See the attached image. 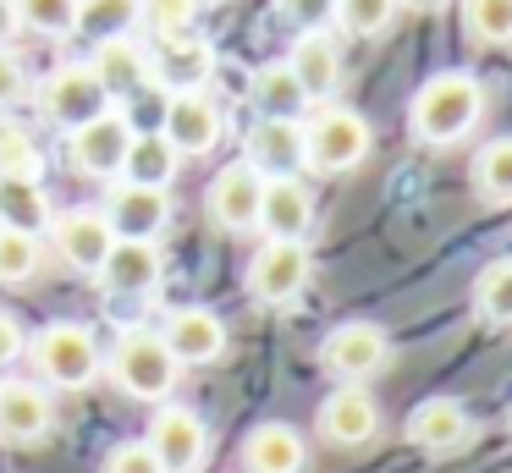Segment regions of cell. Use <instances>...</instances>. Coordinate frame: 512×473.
Returning <instances> with one entry per match:
<instances>
[{
	"mask_svg": "<svg viewBox=\"0 0 512 473\" xmlns=\"http://www.w3.org/2000/svg\"><path fill=\"white\" fill-rule=\"evenodd\" d=\"M243 468L248 473H303L309 468V440L292 424H281V418L254 424L243 435Z\"/></svg>",
	"mask_w": 512,
	"mask_h": 473,
	"instance_id": "obj_22",
	"label": "cell"
},
{
	"mask_svg": "<svg viewBox=\"0 0 512 473\" xmlns=\"http://www.w3.org/2000/svg\"><path fill=\"white\" fill-rule=\"evenodd\" d=\"M94 72V83L105 88V99H127L149 83V50L138 39H111L94 44V61H83Z\"/></svg>",
	"mask_w": 512,
	"mask_h": 473,
	"instance_id": "obj_24",
	"label": "cell"
},
{
	"mask_svg": "<svg viewBox=\"0 0 512 473\" xmlns=\"http://www.w3.org/2000/svg\"><path fill=\"white\" fill-rule=\"evenodd\" d=\"M160 341L171 347L177 369H204V363L226 358V319L215 308H177L160 325Z\"/></svg>",
	"mask_w": 512,
	"mask_h": 473,
	"instance_id": "obj_15",
	"label": "cell"
},
{
	"mask_svg": "<svg viewBox=\"0 0 512 473\" xmlns=\"http://www.w3.org/2000/svg\"><path fill=\"white\" fill-rule=\"evenodd\" d=\"M39 116L50 121L56 132H72V127H83V121H94L100 110H111V99H105V88L94 83V72L83 61H67V66H56V72L39 83Z\"/></svg>",
	"mask_w": 512,
	"mask_h": 473,
	"instance_id": "obj_10",
	"label": "cell"
},
{
	"mask_svg": "<svg viewBox=\"0 0 512 473\" xmlns=\"http://www.w3.org/2000/svg\"><path fill=\"white\" fill-rule=\"evenodd\" d=\"M23 358H34L45 391H83V385H94L105 374L100 341H94V330L78 325V319H56V325H45L39 336H28Z\"/></svg>",
	"mask_w": 512,
	"mask_h": 473,
	"instance_id": "obj_3",
	"label": "cell"
},
{
	"mask_svg": "<svg viewBox=\"0 0 512 473\" xmlns=\"http://www.w3.org/2000/svg\"><path fill=\"white\" fill-rule=\"evenodd\" d=\"M320 363L336 385H369L391 363V336L375 319H342V325L320 341Z\"/></svg>",
	"mask_w": 512,
	"mask_h": 473,
	"instance_id": "obj_6",
	"label": "cell"
},
{
	"mask_svg": "<svg viewBox=\"0 0 512 473\" xmlns=\"http://www.w3.org/2000/svg\"><path fill=\"white\" fill-rule=\"evenodd\" d=\"M320 435L331 440V446H342V451L369 446V440L380 435L375 396H369L364 385H336V391L325 396V407H320Z\"/></svg>",
	"mask_w": 512,
	"mask_h": 473,
	"instance_id": "obj_20",
	"label": "cell"
},
{
	"mask_svg": "<svg viewBox=\"0 0 512 473\" xmlns=\"http://www.w3.org/2000/svg\"><path fill=\"white\" fill-rule=\"evenodd\" d=\"M127 143H133V121L122 110H100L94 121L67 132V165L83 182H116L127 160Z\"/></svg>",
	"mask_w": 512,
	"mask_h": 473,
	"instance_id": "obj_7",
	"label": "cell"
},
{
	"mask_svg": "<svg viewBox=\"0 0 512 473\" xmlns=\"http://www.w3.org/2000/svg\"><path fill=\"white\" fill-rule=\"evenodd\" d=\"M463 28L485 50L512 44V0H463Z\"/></svg>",
	"mask_w": 512,
	"mask_h": 473,
	"instance_id": "obj_33",
	"label": "cell"
},
{
	"mask_svg": "<svg viewBox=\"0 0 512 473\" xmlns=\"http://www.w3.org/2000/svg\"><path fill=\"white\" fill-rule=\"evenodd\" d=\"M105 473H166L155 462V451L144 446V440H122V446H111V457H105Z\"/></svg>",
	"mask_w": 512,
	"mask_h": 473,
	"instance_id": "obj_37",
	"label": "cell"
},
{
	"mask_svg": "<svg viewBox=\"0 0 512 473\" xmlns=\"http://www.w3.org/2000/svg\"><path fill=\"white\" fill-rule=\"evenodd\" d=\"M474 193L490 209H512V138H490L474 160Z\"/></svg>",
	"mask_w": 512,
	"mask_h": 473,
	"instance_id": "obj_29",
	"label": "cell"
},
{
	"mask_svg": "<svg viewBox=\"0 0 512 473\" xmlns=\"http://www.w3.org/2000/svg\"><path fill=\"white\" fill-rule=\"evenodd\" d=\"M221 132H226V116L210 94H171L166 116H160V138H166L182 160L210 154L215 143H221Z\"/></svg>",
	"mask_w": 512,
	"mask_h": 473,
	"instance_id": "obj_12",
	"label": "cell"
},
{
	"mask_svg": "<svg viewBox=\"0 0 512 473\" xmlns=\"http://www.w3.org/2000/svg\"><path fill=\"white\" fill-rule=\"evenodd\" d=\"M28 352V330H23V319H12L6 308H0V369H12L17 358Z\"/></svg>",
	"mask_w": 512,
	"mask_h": 473,
	"instance_id": "obj_40",
	"label": "cell"
},
{
	"mask_svg": "<svg viewBox=\"0 0 512 473\" xmlns=\"http://www.w3.org/2000/svg\"><path fill=\"white\" fill-rule=\"evenodd\" d=\"M17 33H23V22H17V6H12V0H0V50H12Z\"/></svg>",
	"mask_w": 512,
	"mask_h": 473,
	"instance_id": "obj_41",
	"label": "cell"
},
{
	"mask_svg": "<svg viewBox=\"0 0 512 473\" xmlns=\"http://www.w3.org/2000/svg\"><path fill=\"white\" fill-rule=\"evenodd\" d=\"M23 94H28V72H23V61H17V50H0V110L23 105Z\"/></svg>",
	"mask_w": 512,
	"mask_h": 473,
	"instance_id": "obj_39",
	"label": "cell"
},
{
	"mask_svg": "<svg viewBox=\"0 0 512 473\" xmlns=\"http://www.w3.org/2000/svg\"><path fill=\"white\" fill-rule=\"evenodd\" d=\"M375 127L347 105H314L303 116V171L314 176H347L369 160Z\"/></svg>",
	"mask_w": 512,
	"mask_h": 473,
	"instance_id": "obj_2",
	"label": "cell"
},
{
	"mask_svg": "<svg viewBox=\"0 0 512 473\" xmlns=\"http://www.w3.org/2000/svg\"><path fill=\"white\" fill-rule=\"evenodd\" d=\"M177 165H182V154L171 149L160 132H133V143H127V160H122V176H116V182L160 187V193H166V187L177 182Z\"/></svg>",
	"mask_w": 512,
	"mask_h": 473,
	"instance_id": "obj_27",
	"label": "cell"
},
{
	"mask_svg": "<svg viewBox=\"0 0 512 473\" xmlns=\"http://www.w3.org/2000/svg\"><path fill=\"white\" fill-rule=\"evenodd\" d=\"M397 6H408V11H441V6H452V0H397Z\"/></svg>",
	"mask_w": 512,
	"mask_h": 473,
	"instance_id": "obj_42",
	"label": "cell"
},
{
	"mask_svg": "<svg viewBox=\"0 0 512 473\" xmlns=\"http://www.w3.org/2000/svg\"><path fill=\"white\" fill-rule=\"evenodd\" d=\"M259 193H265V176L248 160H232L215 171L210 193H204V215L221 237H248V231H259Z\"/></svg>",
	"mask_w": 512,
	"mask_h": 473,
	"instance_id": "obj_8",
	"label": "cell"
},
{
	"mask_svg": "<svg viewBox=\"0 0 512 473\" xmlns=\"http://www.w3.org/2000/svg\"><path fill=\"white\" fill-rule=\"evenodd\" d=\"M45 237L56 242V259L67 264V270L94 275V270L105 264V253H111L116 231L105 226V215H100V209H67V215H56V220H50V231H45Z\"/></svg>",
	"mask_w": 512,
	"mask_h": 473,
	"instance_id": "obj_17",
	"label": "cell"
},
{
	"mask_svg": "<svg viewBox=\"0 0 512 473\" xmlns=\"http://www.w3.org/2000/svg\"><path fill=\"white\" fill-rule=\"evenodd\" d=\"M474 314L485 319V325L507 330L512 325V253H501L496 264H485L474 281Z\"/></svg>",
	"mask_w": 512,
	"mask_h": 473,
	"instance_id": "obj_30",
	"label": "cell"
},
{
	"mask_svg": "<svg viewBox=\"0 0 512 473\" xmlns=\"http://www.w3.org/2000/svg\"><path fill=\"white\" fill-rule=\"evenodd\" d=\"M479 116H485V83L463 66H452V72H435L419 83L408 105V132L424 149H452L479 127Z\"/></svg>",
	"mask_w": 512,
	"mask_h": 473,
	"instance_id": "obj_1",
	"label": "cell"
},
{
	"mask_svg": "<svg viewBox=\"0 0 512 473\" xmlns=\"http://www.w3.org/2000/svg\"><path fill=\"white\" fill-rule=\"evenodd\" d=\"M39 264H45V242L0 226V286H28L39 275Z\"/></svg>",
	"mask_w": 512,
	"mask_h": 473,
	"instance_id": "obj_32",
	"label": "cell"
},
{
	"mask_svg": "<svg viewBox=\"0 0 512 473\" xmlns=\"http://www.w3.org/2000/svg\"><path fill=\"white\" fill-rule=\"evenodd\" d=\"M248 105H254V116L265 121H303L309 116V94L298 88V77L287 72V61H265L254 77H248Z\"/></svg>",
	"mask_w": 512,
	"mask_h": 473,
	"instance_id": "obj_25",
	"label": "cell"
},
{
	"mask_svg": "<svg viewBox=\"0 0 512 473\" xmlns=\"http://www.w3.org/2000/svg\"><path fill=\"white\" fill-rule=\"evenodd\" d=\"M105 374H111L116 391L133 396V402H166L182 380V369H177V358H171V347L160 341V330H144V325L116 336L111 358H105Z\"/></svg>",
	"mask_w": 512,
	"mask_h": 473,
	"instance_id": "obj_4",
	"label": "cell"
},
{
	"mask_svg": "<svg viewBox=\"0 0 512 473\" xmlns=\"http://www.w3.org/2000/svg\"><path fill=\"white\" fill-rule=\"evenodd\" d=\"M248 165L259 176H303V121H265L248 127Z\"/></svg>",
	"mask_w": 512,
	"mask_h": 473,
	"instance_id": "obj_23",
	"label": "cell"
},
{
	"mask_svg": "<svg viewBox=\"0 0 512 473\" xmlns=\"http://www.w3.org/2000/svg\"><path fill=\"white\" fill-rule=\"evenodd\" d=\"M100 215H105V226H111L116 237L155 242L160 231L171 226V193H160V187H133V182H111Z\"/></svg>",
	"mask_w": 512,
	"mask_h": 473,
	"instance_id": "obj_13",
	"label": "cell"
},
{
	"mask_svg": "<svg viewBox=\"0 0 512 473\" xmlns=\"http://www.w3.org/2000/svg\"><path fill=\"white\" fill-rule=\"evenodd\" d=\"M408 440L419 451H430V457H452V451H463L474 440V418L452 396H430V402H419L408 413Z\"/></svg>",
	"mask_w": 512,
	"mask_h": 473,
	"instance_id": "obj_21",
	"label": "cell"
},
{
	"mask_svg": "<svg viewBox=\"0 0 512 473\" xmlns=\"http://www.w3.org/2000/svg\"><path fill=\"white\" fill-rule=\"evenodd\" d=\"M314 281V253L309 242H276L265 237L248 259V297L259 308H292Z\"/></svg>",
	"mask_w": 512,
	"mask_h": 473,
	"instance_id": "obj_5",
	"label": "cell"
},
{
	"mask_svg": "<svg viewBox=\"0 0 512 473\" xmlns=\"http://www.w3.org/2000/svg\"><path fill=\"white\" fill-rule=\"evenodd\" d=\"M72 33L89 44H111V39H133L138 33V0H78Z\"/></svg>",
	"mask_w": 512,
	"mask_h": 473,
	"instance_id": "obj_28",
	"label": "cell"
},
{
	"mask_svg": "<svg viewBox=\"0 0 512 473\" xmlns=\"http://www.w3.org/2000/svg\"><path fill=\"white\" fill-rule=\"evenodd\" d=\"M397 0H336V28L353 33V39H380V33L397 22Z\"/></svg>",
	"mask_w": 512,
	"mask_h": 473,
	"instance_id": "obj_34",
	"label": "cell"
},
{
	"mask_svg": "<svg viewBox=\"0 0 512 473\" xmlns=\"http://www.w3.org/2000/svg\"><path fill=\"white\" fill-rule=\"evenodd\" d=\"M94 281L105 286L111 297H149L160 281H166V259H160V242H133L116 237L105 264L94 270Z\"/></svg>",
	"mask_w": 512,
	"mask_h": 473,
	"instance_id": "obj_16",
	"label": "cell"
},
{
	"mask_svg": "<svg viewBox=\"0 0 512 473\" xmlns=\"http://www.w3.org/2000/svg\"><path fill=\"white\" fill-rule=\"evenodd\" d=\"M0 176H45V149L12 116H0Z\"/></svg>",
	"mask_w": 512,
	"mask_h": 473,
	"instance_id": "obj_31",
	"label": "cell"
},
{
	"mask_svg": "<svg viewBox=\"0 0 512 473\" xmlns=\"http://www.w3.org/2000/svg\"><path fill=\"white\" fill-rule=\"evenodd\" d=\"M56 209L39 176H0V226L6 231H28V237H45Z\"/></svg>",
	"mask_w": 512,
	"mask_h": 473,
	"instance_id": "obj_26",
	"label": "cell"
},
{
	"mask_svg": "<svg viewBox=\"0 0 512 473\" xmlns=\"http://www.w3.org/2000/svg\"><path fill=\"white\" fill-rule=\"evenodd\" d=\"M287 72L298 77V88L309 94V105H331L336 88H342V44L325 28H309L292 39L287 50Z\"/></svg>",
	"mask_w": 512,
	"mask_h": 473,
	"instance_id": "obj_18",
	"label": "cell"
},
{
	"mask_svg": "<svg viewBox=\"0 0 512 473\" xmlns=\"http://www.w3.org/2000/svg\"><path fill=\"white\" fill-rule=\"evenodd\" d=\"M56 429V402L39 380H0V446H39Z\"/></svg>",
	"mask_w": 512,
	"mask_h": 473,
	"instance_id": "obj_14",
	"label": "cell"
},
{
	"mask_svg": "<svg viewBox=\"0 0 512 473\" xmlns=\"http://www.w3.org/2000/svg\"><path fill=\"white\" fill-rule=\"evenodd\" d=\"M17 22L39 39H72V17H78V0H12Z\"/></svg>",
	"mask_w": 512,
	"mask_h": 473,
	"instance_id": "obj_36",
	"label": "cell"
},
{
	"mask_svg": "<svg viewBox=\"0 0 512 473\" xmlns=\"http://www.w3.org/2000/svg\"><path fill=\"white\" fill-rule=\"evenodd\" d=\"M204 0H138V28H149L160 44L193 33V17H199Z\"/></svg>",
	"mask_w": 512,
	"mask_h": 473,
	"instance_id": "obj_35",
	"label": "cell"
},
{
	"mask_svg": "<svg viewBox=\"0 0 512 473\" xmlns=\"http://www.w3.org/2000/svg\"><path fill=\"white\" fill-rule=\"evenodd\" d=\"M144 446L155 451V462L166 473H199L204 457H210V429L193 407L182 402H160V413L149 418V435Z\"/></svg>",
	"mask_w": 512,
	"mask_h": 473,
	"instance_id": "obj_9",
	"label": "cell"
},
{
	"mask_svg": "<svg viewBox=\"0 0 512 473\" xmlns=\"http://www.w3.org/2000/svg\"><path fill=\"white\" fill-rule=\"evenodd\" d=\"M215 77V44L199 33H182L149 50V83H160L166 94H204Z\"/></svg>",
	"mask_w": 512,
	"mask_h": 473,
	"instance_id": "obj_11",
	"label": "cell"
},
{
	"mask_svg": "<svg viewBox=\"0 0 512 473\" xmlns=\"http://www.w3.org/2000/svg\"><path fill=\"white\" fill-rule=\"evenodd\" d=\"M314 226V193L303 187V176H265L259 193V231L276 242H303Z\"/></svg>",
	"mask_w": 512,
	"mask_h": 473,
	"instance_id": "obj_19",
	"label": "cell"
},
{
	"mask_svg": "<svg viewBox=\"0 0 512 473\" xmlns=\"http://www.w3.org/2000/svg\"><path fill=\"white\" fill-rule=\"evenodd\" d=\"M276 11L298 33H309V28H325V22L336 17V0H276Z\"/></svg>",
	"mask_w": 512,
	"mask_h": 473,
	"instance_id": "obj_38",
	"label": "cell"
}]
</instances>
